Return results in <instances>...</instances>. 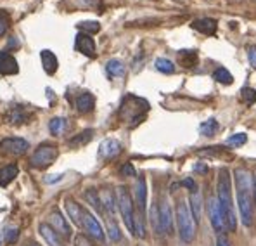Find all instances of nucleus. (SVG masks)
Here are the masks:
<instances>
[{
    "label": "nucleus",
    "instance_id": "1",
    "mask_svg": "<svg viewBox=\"0 0 256 246\" xmlns=\"http://www.w3.org/2000/svg\"><path fill=\"white\" fill-rule=\"evenodd\" d=\"M236 192H237V205L243 226L250 227L253 224L255 213V181L253 174L248 168H236Z\"/></svg>",
    "mask_w": 256,
    "mask_h": 246
},
{
    "label": "nucleus",
    "instance_id": "2",
    "mask_svg": "<svg viewBox=\"0 0 256 246\" xmlns=\"http://www.w3.org/2000/svg\"><path fill=\"white\" fill-rule=\"evenodd\" d=\"M218 203L222 210L225 229L236 231L237 219L234 212V201H232V181H230V172L227 168H220L218 172Z\"/></svg>",
    "mask_w": 256,
    "mask_h": 246
},
{
    "label": "nucleus",
    "instance_id": "3",
    "mask_svg": "<svg viewBox=\"0 0 256 246\" xmlns=\"http://www.w3.org/2000/svg\"><path fill=\"white\" fill-rule=\"evenodd\" d=\"M149 110H151L149 103L144 97L128 94L121 101V106L118 110V117H120V120L123 123H127L128 126H137L139 123L144 122V118L147 117Z\"/></svg>",
    "mask_w": 256,
    "mask_h": 246
},
{
    "label": "nucleus",
    "instance_id": "4",
    "mask_svg": "<svg viewBox=\"0 0 256 246\" xmlns=\"http://www.w3.org/2000/svg\"><path fill=\"white\" fill-rule=\"evenodd\" d=\"M175 217H177L178 226V236L184 243H192L196 238V219L191 212V206L185 201L177 203V210H175Z\"/></svg>",
    "mask_w": 256,
    "mask_h": 246
},
{
    "label": "nucleus",
    "instance_id": "5",
    "mask_svg": "<svg viewBox=\"0 0 256 246\" xmlns=\"http://www.w3.org/2000/svg\"><path fill=\"white\" fill-rule=\"evenodd\" d=\"M116 194V203H118V210L121 213V219H123L125 226L130 233H135V203L132 199V194H130L128 187L125 185H120V187L114 191Z\"/></svg>",
    "mask_w": 256,
    "mask_h": 246
},
{
    "label": "nucleus",
    "instance_id": "6",
    "mask_svg": "<svg viewBox=\"0 0 256 246\" xmlns=\"http://www.w3.org/2000/svg\"><path fill=\"white\" fill-rule=\"evenodd\" d=\"M57 156H59V147L55 144L44 142L33 151V154L30 158V165L33 168H38V170H45L51 165H54Z\"/></svg>",
    "mask_w": 256,
    "mask_h": 246
},
{
    "label": "nucleus",
    "instance_id": "7",
    "mask_svg": "<svg viewBox=\"0 0 256 246\" xmlns=\"http://www.w3.org/2000/svg\"><path fill=\"white\" fill-rule=\"evenodd\" d=\"M206 212H208L209 224H211V227L215 229V233L216 234L225 233V222H223V215H222V210H220L218 198L209 196L208 201H206Z\"/></svg>",
    "mask_w": 256,
    "mask_h": 246
},
{
    "label": "nucleus",
    "instance_id": "8",
    "mask_svg": "<svg viewBox=\"0 0 256 246\" xmlns=\"http://www.w3.org/2000/svg\"><path fill=\"white\" fill-rule=\"evenodd\" d=\"M82 229L89 234L90 238H94L96 241H104L106 234H104L102 226L99 224V220L89 212V210L83 208V217H82Z\"/></svg>",
    "mask_w": 256,
    "mask_h": 246
},
{
    "label": "nucleus",
    "instance_id": "9",
    "mask_svg": "<svg viewBox=\"0 0 256 246\" xmlns=\"http://www.w3.org/2000/svg\"><path fill=\"white\" fill-rule=\"evenodd\" d=\"M0 149L10 156H23L30 149V142L21 137H5L0 140Z\"/></svg>",
    "mask_w": 256,
    "mask_h": 246
},
{
    "label": "nucleus",
    "instance_id": "10",
    "mask_svg": "<svg viewBox=\"0 0 256 246\" xmlns=\"http://www.w3.org/2000/svg\"><path fill=\"white\" fill-rule=\"evenodd\" d=\"M49 226H51L62 240H69V238L73 236V231H71V226H69L68 219H66L59 210H54V212L49 215Z\"/></svg>",
    "mask_w": 256,
    "mask_h": 246
},
{
    "label": "nucleus",
    "instance_id": "11",
    "mask_svg": "<svg viewBox=\"0 0 256 246\" xmlns=\"http://www.w3.org/2000/svg\"><path fill=\"white\" fill-rule=\"evenodd\" d=\"M75 49L87 58H94L96 56V40L92 38V35L78 31L75 37Z\"/></svg>",
    "mask_w": 256,
    "mask_h": 246
},
{
    "label": "nucleus",
    "instance_id": "12",
    "mask_svg": "<svg viewBox=\"0 0 256 246\" xmlns=\"http://www.w3.org/2000/svg\"><path fill=\"white\" fill-rule=\"evenodd\" d=\"M121 149H123V146H121L120 140L106 139L101 142L99 151H97V156H99L101 160H113V158H116L118 154L121 153Z\"/></svg>",
    "mask_w": 256,
    "mask_h": 246
},
{
    "label": "nucleus",
    "instance_id": "13",
    "mask_svg": "<svg viewBox=\"0 0 256 246\" xmlns=\"http://www.w3.org/2000/svg\"><path fill=\"white\" fill-rule=\"evenodd\" d=\"M19 73V66H17V59L10 54L7 49L0 51V75L10 76Z\"/></svg>",
    "mask_w": 256,
    "mask_h": 246
},
{
    "label": "nucleus",
    "instance_id": "14",
    "mask_svg": "<svg viewBox=\"0 0 256 246\" xmlns=\"http://www.w3.org/2000/svg\"><path fill=\"white\" fill-rule=\"evenodd\" d=\"M159 219H161V229L163 234L173 233V213H171V206L168 199H163L159 205Z\"/></svg>",
    "mask_w": 256,
    "mask_h": 246
},
{
    "label": "nucleus",
    "instance_id": "15",
    "mask_svg": "<svg viewBox=\"0 0 256 246\" xmlns=\"http://www.w3.org/2000/svg\"><path fill=\"white\" fill-rule=\"evenodd\" d=\"M191 26L194 28L196 31H199V33L203 35H208V37L216 35V30H218V23H216V19H213V17H199V19L192 21Z\"/></svg>",
    "mask_w": 256,
    "mask_h": 246
},
{
    "label": "nucleus",
    "instance_id": "16",
    "mask_svg": "<svg viewBox=\"0 0 256 246\" xmlns=\"http://www.w3.org/2000/svg\"><path fill=\"white\" fill-rule=\"evenodd\" d=\"M99 196H101V203H102L104 213H107L109 217L116 215V210H118L116 194H114L111 189H102V191H99Z\"/></svg>",
    "mask_w": 256,
    "mask_h": 246
},
{
    "label": "nucleus",
    "instance_id": "17",
    "mask_svg": "<svg viewBox=\"0 0 256 246\" xmlns=\"http://www.w3.org/2000/svg\"><path fill=\"white\" fill-rule=\"evenodd\" d=\"M75 108L76 111L82 115H87L90 113V111H94V108H96V97H94V94L90 92L78 94L75 99Z\"/></svg>",
    "mask_w": 256,
    "mask_h": 246
},
{
    "label": "nucleus",
    "instance_id": "18",
    "mask_svg": "<svg viewBox=\"0 0 256 246\" xmlns=\"http://www.w3.org/2000/svg\"><path fill=\"white\" fill-rule=\"evenodd\" d=\"M135 205L137 210L146 213V205H147V182L144 177H137L135 184Z\"/></svg>",
    "mask_w": 256,
    "mask_h": 246
},
{
    "label": "nucleus",
    "instance_id": "19",
    "mask_svg": "<svg viewBox=\"0 0 256 246\" xmlns=\"http://www.w3.org/2000/svg\"><path fill=\"white\" fill-rule=\"evenodd\" d=\"M40 61H42V68H44V71L47 73V75H54V73L57 71L59 59L52 51L44 49V51L40 52Z\"/></svg>",
    "mask_w": 256,
    "mask_h": 246
},
{
    "label": "nucleus",
    "instance_id": "20",
    "mask_svg": "<svg viewBox=\"0 0 256 246\" xmlns=\"http://www.w3.org/2000/svg\"><path fill=\"white\" fill-rule=\"evenodd\" d=\"M64 210L68 213L69 220H71L75 226L82 227V217H83V208L75 201L73 198H66L64 199Z\"/></svg>",
    "mask_w": 256,
    "mask_h": 246
},
{
    "label": "nucleus",
    "instance_id": "21",
    "mask_svg": "<svg viewBox=\"0 0 256 246\" xmlns=\"http://www.w3.org/2000/svg\"><path fill=\"white\" fill-rule=\"evenodd\" d=\"M104 69H106V75L109 76V78H121V76H125V73H127L125 62L118 58L109 59V61L106 62V66H104Z\"/></svg>",
    "mask_w": 256,
    "mask_h": 246
},
{
    "label": "nucleus",
    "instance_id": "22",
    "mask_svg": "<svg viewBox=\"0 0 256 246\" xmlns=\"http://www.w3.org/2000/svg\"><path fill=\"white\" fill-rule=\"evenodd\" d=\"M38 231H40L42 238L47 241L49 246H62V238L49 226V222H42L40 226H38Z\"/></svg>",
    "mask_w": 256,
    "mask_h": 246
},
{
    "label": "nucleus",
    "instance_id": "23",
    "mask_svg": "<svg viewBox=\"0 0 256 246\" xmlns=\"http://www.w3.org/2000/svg\"><path fill=\"white\" fill-rule=\"evenodd\" d=\"M189 206H191V212L192 215H194L196 222H199V220H201V212H203V196L198 189L191 191V194H189Z\"/></svg>",
    "mask_w": 256,
    "mask_h": 246
},
{
    "label": "nucleus",
    "instance_id": "24",
    "mask_svg": "<svg viewBox=\"0 0 256 246\" xmlns=\"http://www.w3.org/2000/svg\"><path fill=\"white\" fill-rule=\"evenodd\" d=\"M17 174H19V167H17L16 163H10V165H7V167H2L0 168V185H2V187H7V185L17 177Z\"/></svg>",
    "mask_w": 256,
    "mask_h": 246
},
{
    "label": "nucleus",
    "instance_id": "25",
    "mask_svg": "<svg viewBox=\"0 0 256 246\" xmlns=\"http://www.w3.org/2000/svg\"><path fill=\"white\" fill-rule=\"evenodd\" d=\"M7 122H9V123H16V125L28 122V111H26V108H24V106H14V108H10L9 113H7Z\"/></svg>",
    "mask_w": 256,
    "mask_h": 246
},
{
    "label": "nucleus",
    "instance_id": "26",
    "mask_svg": "<svg viewBox=\"0 0 256 246\" xmlns=\"http://www.w3.org/2000/svg\"><path fill=\"white\" fill-rule=\"evenodd\" d=\"M83 199H85V201L89 203L97 213H104L102 203H101V196L96 189H87V191L83 192Z\"/></svg>",
    "mask_w": 256,
    "mask_h": 246
},
{
    "label": "nucleus",
    "instance_id": "27",
    "mask_svg": "<svg viewBox=\"0 0 256 246\" xmlns=\"http://www.w3.org/2000/svg\"><path fill=\"white\" fill-rule=\"evenodd\" d=\"M178 61L184 68H194L199 61V56L196 51H178Z\"/></svg>",
    "mask_w": 256,
    "mask_h": 246
},
{
    "label": "nucleus",
    "instance_id": "28",
    "mask_svg": "<svg viewBox=\"0 0 256 246\" xmlns=\"http://www.w3.org/2000/svg\"><path fill=\"white\" fill-rule=\"evenodd\" d=\"M94 137V130L92 128H87L83 130V132H80L78 135H75L73 139L68 140V144L71 147H80V146H85V144H89L90 140H92Z\"/></svg>",
    "mask_w": 256,
    "mask_h": 246
},
{
    "label": "nucleus",
    "instance_id": "29",
    "mask_svg": "<svg viewBox=\"0 0 256 246\" xmlns=\"http://www.w3.org/2000/svg\"><path fill=\"white\" fill-rule=\"evenodd\" d=\"M218 130H220V123L216 118H209V120L203 122L201 125H199V132L205 137H213Z\"/></svg>",
    "mask_w": 256,
    "mask_h": 246
},
{
    "label": "nucleus",
    "instance_id": "30",
    "mask_svg": "<svg viewBox=\"0 0 256 246\" xmlns=\"http://www.w3.org/2000/svg\"><path fill=\"white\" fill-rule=\"evenodd\" d=\"M213 80L222 83V85H232L234 83L232 73H230L227 68H223V66H220V68H216L215 71H213Z\"/></svg>",
    "mask_w": 256,
    "mask_h": 246
},
{
    "label": "nucleus",
    "instance_id": "31",
    "mask_svg": "<svg viewBox=\"0 0 256 246\" xmlns=\"http://www.w3.org/2000/svg\"><path fill=\"white\" fill-rule=\"evenodd\" d=\"M149 222L153 226V231L156 234H163V229H161V219H159V206L156 203H153L149 208Z\"/></svg>",
    "mask_w": 256,
    "mask_h": 246
},
{
    "label": "nucleus",
    "instance_id": "32",
    "mask_svg": "<svg viewBox=\"0 0 256 246\" xmlns=\"http://www.w3.org/2000/svg\"><path fill=\"white\" fill-rule=\"evenodd\" d=\"M66 126H68L66 118L55 117V118H52V120L49 122V132H51L52 135H61V133L66 130Z\"/></svg>",
    "mask_w": 256,
    "mask_h": 246
},
{
    "label": "nucleus",
    "instance_id": "33",
    "mask_svg": "<svg viewBox=\"0 0 256 246\" xmlns=\"http://www.w3.org/2000/svg\"><path fill=\"white\" fill-rule=\"evenodd\" d=\"M107 236H109L111 241L118 243L121 240V231H120V226H118L116 219L114 217H109L107 215Z\"/></svg>",
    "mask_w": 256,
    "mask_h": 246
},
{
    "label": "nucleus",
    "instance_id": "34",
    "mask_svg": "<svg viewBox=\"0 0 256 246\" xmlns=\"http://www.w3.org/2000/svg\"><path fill=\"white\" fill-rule=\"evenodd\" d=\"M154 68H156L159 73H164V75L175 73V64L166 58H157L156 61H154Z\"/></svg>",
    "mask_w": 256,
    "mask_h": 246
},
{
    "label": "nucleus",
    "instance_id": "35",
    "mask_svg": "<svg viewBox=\"0 0 256 246\" xmlns=\"http://www.w3.org/2000/svg\"><path fill=\"white\" fill-rule=\"evenodd\" d=\"M78 30L82 33H87V35H96L101 31V23L99 21H82V23L76 24Z\"/></svg>",
    "mask_w": 256,
    "mask_h": 246
},
{
    "label": "nucleus",
    "instance_id": "36",
    "mask_svg": "<svg viewBox=\"0 0 256 246\" xmlns=\"http://www.w3.org/2000/svg\"><path fill=\"white\" fill-rule=\"evenodd\" d=\"M144 215L146 213H142V212H139L137 210L135 212V236L137 238H140V240H144L146 238V226H144Z\"/></svg>",
    "mask_w": 256,
    "mask_h": 246
},
{
    "label": "nucleus",
    "instance_id": "37",
    "mask_svg": "<svg viewBox=\"0 0 256 246\" xmlns=\"http://www.w3.org/2000/svg\"><path fill=\"white\" fill-rule=\"evenodd\" d=\"M241 99L246 106H253L256 103V89H251V87L241 89Z\"/></svg>",
    "mask_w": 256,
    "mask_h": 246
},
{
    "label": "nucleus",
    "instance_id": "38",
    "mask_svg": "<svg viewBox=\"0 0 256 246\" xmlns=\"http://www.w3.org/2000/svg\"><path fill=\"white\" fill-rule=\"evenodd\" d=\"M3 240H5L7 245L17 243V240H19V229H17V227H5V231H3Z\"/></svg>",
    "mask_w": 256,
    "mask_h": 246
},
{
    "label": "nucleus",
    "instance_id": "39",
    "mask_svg": "<svg viewBox=\"0 0 256 246\" xmlns=\"http://www.w3.org/2000/svg\"><path fill=\"white\" fill-rule=\"evenodd\" d=\"M248 142V135L244 132H239V133H234V135H230L229 139H227V144L232 147H239L243 146V144Z\"/></svg>",
    "mask_w": 256,
    "mask_h": 246
},
{
    "label": "nucleus",
    "instance_id": "40",
    "mask_svg": "<svg viewBox=\"0 0 256 246\" xmlns=\"http://www.w3.org/2000/svg\"><path fill=\"white\" fill-rule=\"evenodd\" d=\"M9 24H10V17L7 12H0V37H3V35L7 33V30H9Z\"/></svg>",
    "mask_w": 256,
    "mask_h": 246
},
{
    "label": "nucleus",
    "instance_id": "41",
    "mask_svg": "<svg viewBox=\"0 0 256 246\" xmlns=\"http://www.w3.org/2000/svg\"><path fill=\"white\" fill-rule=\"evenodd\" d=\"M75 246H94V245H92V241L89 240V236H85V234H76Z\"/></svg>",
    "mask_w": 256,
    "mask_h": 246
},
{
    "label": "nucleus",
    "instance_id": "42",
    "mask_svg": "<svg viewBox=\"0 0 256 246\" xmlns=\"http://www.w3.org/2000/svg\"><path fill=\"white\" fill-rule=\"evenodd\" d=\"M120 174L123 177H135V168H133L132 163H125L123 167L120 168Z\"/></svg>",
    "mask_w": 256,
    "mask_h": 246
},
{
    "label": "nucleus",
    "instance_id": "43",
    "mask_svg": "<svg viewBox=\"0 0 256 246\" xmlns=\"http://www.w3.org/2000/svg\"><path fill=\"white\" fill-rule=\"evenodd\" d=\"M248 59H250V64L256 68V45L248 47Z\"/></svg>",
    "mask_w": 256,
    "mask_h": 246
},
{
    "label": "nucleus",
    "instance_id": "44",
    "mask_svg": "<svg viewBox=\"0 0 256 246\" xmlns=\"http://www.w3.org/2000/svg\"><path fill=\"white\" fill-rule=\"evenodd\" d=\"M180 185H184V187H187L189 191H194V189H198V185H196V182L192 181V179H184V181L180 182Z\"/></svg>",
    "mask_w": 256,
    "mask_h": 246
},
{
    "label": "nucleus",
    "instance_id": "45",
    "mask_svg": "<svg viewBox=\"0 0 256 246\" xmlns=\"http://www.w3.org/2000/svg\"><path fill=\"white\" fill-rule=\"evenodd\" d=\"M216 246H230V243L223 234H218V238H216Z\"/></svg>",
    "mask_w": 256,
    "mask_h": 246
},
{
    "label": "nucleus",
    "instance_id": "46",
    "mask_svg": "<svg viewBox=\"0 0 256 246\" xmlns=\"http://www.w3.org/2000/svg\"><path fill=\"white\" fill-rule=\"evenodd\" d=\"M59 181H62V175L59 174V175H49L47 179H45V182L47 184H54V182H59Z\"/></svg>",
    "mask_w": 256,
    "mask_h": 246
},
{
    "label": "nucleus",
    "instance_id": "47",
    "mask_svg": "<svg viewBox=\"0 0 256 246\" xmlns=\"http://www.w3.org/2000/svg\"><path fill=\"white\" fill-rule=\"evenodd\" d=\"M206 170H208V167H206V163H203V161H199L198 165H194V172H201V174H205Z\"/></svg>",
    "mask_w": 256,
    "mask_h": 246
},
{
    "label": "nucleus",
    "instance_id": "48",
    "mask_svg": "<svg viewBox=\"0 0 256 246\" xmlns=\"http://www.w3.org/2000/svg\"><path fill=\"white\" fill-rule=\"evenodd\" d=\"M19 45H21V44H19V40H17L16 37H10V40H9V47H16V49H17V47H19Z\"/></svg>",
    "mask_w": 256,
    "mask_h": 246
},
{
    "label": "nucleus",
    "instance_id": "49",
    "mask_svg": "<svg viewBox=\"0 0 256 246\" xmlns=\"http://www.w3.org/2000/svg\"><path fill=\"white\" fill-rule=\"evenodd\" d=\"M26 246H40V245H37V243H30V245H26Z\"/></svg>",
    "mask_w": 256,
    "mask_h": 246
},
{
    "label": "nucleus",
    "instance_id": "50",
    "mask_svg": "<svg viewBox=\"0 0 256 246\" xmlns=\"http://www.w3.org/2000/svg\"><path fill=\"white\" fill-rule=\"evenodd\" d=\"M0 243H2V238H0Z\"/></svg>",
    "mask_w": 256,
    "mask_h": 246
},
{
    "label": "nucleus",
    "instance_id": "51",
    "mask_svg": "<svg viewBox=\"0 0 256 246\" xmlns=\"http://www.w3.org/2000/svg\"><path fill=\"white\" fill-rule=\"evenodd\" d=\"M139 246H142V245H139Z\"/></svg>",
    "mask_w": 256,
    "mask_h": 246
},
{
    "label": "nucleus",
    "instance_id": "52",
    "mask_svg": "<svg viewBox=\"0 0 256 246\" xmlns=\"http://www.w3.org/2000/svg\"><path fill=\"white\" fill-rule=\"evenodd\" d=\"M255 189H256V187H255Z\"/></svg>",
    "mask_w": 256,
    "mask_h": 246
}]
</instances>
